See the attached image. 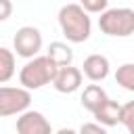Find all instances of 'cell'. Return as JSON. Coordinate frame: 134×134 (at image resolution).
I'll return each instance as SVG.
<instances>
[{
  "instance_id": "obj_16",
  "label": "cell",
  "mask_w": 134,
  "mask_h": 134,
  "mask_svg": "<svg viewBox=\"0 0 134 134\" xmlns=\"http://www.w3.org/2000/svg\"><path fill=\"white\" fill-rule=\"evenodd\" d=\"M77 134H107V130H105V126H100L96 121H88V124H82Z\"/></svg>"
},
{
  "instance_id": "obj_10",
  "label": "cell",
  "mask_w": 134,
  "mask_h": 134,
  "mask_svg": "<svg viewBox=\"0 0 134 134\" xmlns=\"http://www.w3.org/2000/svg\"><path fill=\"white\" fill-rule=\"evenodd\" d=\"M121 107H124V105H119L117 100H111V98H109V100L94 113L96 124H100V126H105V128H111V126L121 124Z\"/></svg>"
},
{
  "instance_id": "obj_11",
  "label": "cell",
  "mask_w": 134,
  "mask_h": 134,
  "mask_svg": "<svg viewBox=\"0 0 134 134\" xmlns=\"http://www.w3.org/2000/svg\"><path fill=\"white\" fill-rule=\"evenodd\" d=\"M46 57L61 69V67H69L73 61V50L65 44V42H50Z\"/></svg>"
},
{
  "instance_id": "obj_15",
  "label": "cell",
  "mask_w": 134,
  "mask_h": 134,
  "mask_svg": "<svg viewBox=\"0 0 134 134\" xmlns=\"http://www.w3.org/2000/svg\"><path fill=\"white\" fill-rule=\"evenodd\" d=\"M82 8L90 15V13H105V10H109V4H107V0H82Z\"/></svg>"
},
{
  "instance_id": "obj_5",
  "label": "cell",
  "mask_w": 134,
  "mask_h": 134,
  "mask_svg": "<svg viewBox=\"0 0 134 134\" xmlns=\"http://www.w3.org/2000/svg\"><path fill=\"white\" fill-rule=\"evenodd\" d=\"M13 46L17 50L19 57L23 59H36L38 52L42 50V34L38 27H31V25H25V27H19L15 38H13Z\"/></svg>"
},
{
  "instance_id": "obj_9",
  "label": "cell",
  "mask_w": 134,
  "mask_h": 134,
  "mask_svg": "<svg viewBox=\"0 0 134 134\" xmlns=\"http://www.w3.org/2000/svg\"><path fill=\"white\" fill-rule=\"evenodd\" d=\"M107 100H109V96H107L105 88H100L98 84H90V86H86L84 92H82V98H80L82 107H84L86 111H90L92 115H94Z\"/></svg>"
},
{
  "instance_id": "obj_12",
  "label": "cell",
  "mask_w": 134,
  "mask_h": 134,
  "mask_svg": "<svg viewBox=\"0 0 134 134\" xmlns=\"http://www.w3.org/2000/svg\"><path fill=\"white\" fill-rule=\"evenodd\" d=\"M15 73V54L6 46L0 48V82L6 84Z\"/></svg>"
},
{
  "instance_id": "obj_4",
  "label": "cell",
  "mask_w": 134,
  "mask_h": 134,
  "mask_svg": "<svg viewBox=\"0 0 134 134\" xmlns=\"http://www.w3.org/2000/svg\"><path fill=\"white\" fill-rule=\"evenodd\" d=\"M31 105V92L23 86H2L0 88V117L10 115H23L29 111Z\"/></svg>"
},
{
  "instance_id": "obj_3",
  "label": "cell",
  "mask_w": 134,
  "mask_h": 134,
  "mask_svg": "<svg viewBox=\"0 0 134 134\" xmlns=\"http://www.w3.org/2000/svg\"><path fill=\"white\" fill-rule=\"evenodd\" d=\"M98 27L105 36L128 38V36L134 34V10L128 8V6L109 8L98 17Z\"/></svg>"
},
{
  "instance_id": "obj_2",
  "label": "cell",
  "mask_w": 134,
  "mask_h": 134,
  "mask_svg": "<svg viewBox=\"0 0 134 134\" xmlns=\"http://www.w3.org/2000/svg\"><path fill=\"white\" fill-rule=\"evenodd\" d=\"M57 73H59V67L44 54V57H36L31 61H27L21 67L19 82L27 90H40L46 84H52L54 77H57Z\"/></svg>"
},
{
  "instance_id": "obj_6",
  "label": "cell",
  "mask_w": 134,
  "mask_h": 134,
  "mask_svg": "<svg viewBox=\"0 0 134 134\" xmlns=\"http://www.w3.org/2000/svg\"><path fill=\"white\" fill-rule=\"evenodd\" d=\"M17 134H52L50 121L40 111H25L17 117Z\"/></svg>"
},
{
  "instance_id": "obj_17",
  "label": "cell",
  "mask_w": 134,
  "mask_h": 134,
  "mask_svg": "<svg viewBox=\"0 0 134 134\" xmlns=\"http://www.w3.org/2000/svg\"><path fill=\"white\" fill-rule=\"evenodd\" d=\"M10 10H13V4H10L8 0H0V21H4V19H8V15H10Z\"/></svg>"
},
{
  "instance_id": "obj_1",
  "label": "cell",
  "mask_w": 134,
  "mask_h": 134,
  "mask_svg": "<svg viewBox=\"0 0 134 134\" xmlns=\"http://www.w3.org/2000/svg\"><path fill=\"white\" fill-rule=\"evenodd\" d=\"M59 25H61L63 36L69 42H73V44L86 42L90 38V31H92L90 15L82 8V4H75V2H69V4L61 6V10H59Z\"/></svg>"
},
{
  "instance_id": "obj_8",
  "label": "cell",
  "mask_w": 134,
  "mask_h": 134,
  "mask_svg": "<svg viewBox=\"0 0 134 134\" xmlns=\"http://www.w3.org/2000/svg\"><path fill=\"white\" fill-rule=\"evenodd\" d=\"M109 69H111V65L105 54H90L84 59V65H82V73L90 82H103L109 75Z\"/></svg>"
},
{
  "instance_id": "obj_18",
  "label": "cell",
  "mask_w": 134,
  "mask_h": 134,
  "mask_svg": "<svg viewBox=\"0 0 134 134\" xmlns=\"http://www.w3.org/2000/svg\"><path fill=\"white\" fill-rule=\"evenodd\" d=\"M54 134H77L75 130H71V128H61L59 132H54Z\"/></svg>"
},
{
  "instance_id": "obj_13",
  "label": "cell",
  "mask_w": 134,
  "mask_h": 134,
  "mask_svg": "<svg viewBox=\"0 0 134 134\" xmlns=\"http://www.w3.org/2000/svg\"><path fill=\"white\" fill-rule=\"evenodd\" d=\"M115 82H117L124 90L134 92V63H124V65H119L117 71H115Z\"/></svg>"
},
{
  "instance_id": "obj_7",
  "label": "cell",
  "mask_w": 134,
  "mask_h": 134,
  "mask_svg": "<svg viewBox=\"0 0 134 134\" xmlns=\"http://www.w3.org/2000/svg\"><path fill=\"white\" fill-rule=\"evenodd\" d=\"M82 75H84L82 69L73 67V65L61 67L59 73H57V77H54V82H52V86H54V90L61 92V94H71V92L80 90V86H82Z\"/></svg>"
},
{
  "instance_id": "obj_14",
  "label": "cell",
  "mask_w": 134,
  "mask_h": 134,
  "mask_svg": "<svg viewBox=\"0 0 134 134\" xmlns=\"http://www.w3.org/2000/svg\"><path fill=\"white\" fill-rule=\"evenodd\" d=\"M121 124L126 126V130L130 134H134V100H130L121 107Z\"/></svg>"
}]
</instances>
